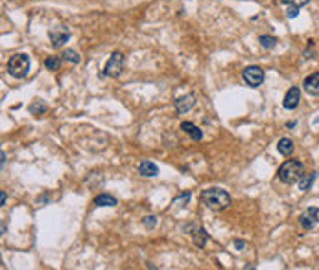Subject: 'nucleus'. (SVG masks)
Here are the masks:
<instances>
[{"instance_id": "f257e3e1", "label": "nucleus", "mask_w": 319, "mask_h": 270, "mask_svg": "<svg viewBox=\"0 0 319 270\" xmlns=\"http://www.w3.org/2000/svg\"><path fill=\"white\" fill-rule=\"evenodd\" d=\"M201 200L209 210H214V212H221L231 206V195L221 188L205 189L201 193Z\"/></svg>"}, {"instance_id": "f03ea898", "label": "nucleus", "mask_w": 319, "mask_h": 270, "mask_svg": "<svg viewBox=\"0 0 319 270\" xmlns=\"http://www.w3.org/2000/svg\"><path fill=\"white\" fill-rule=\"evenodd\" d=\"M302 175H304V164H302L301 160H286L277 171L279 180L282 184H288V186L299 182V179H301Z\"/></svg>"}, {"instance_id": "7ed1b4c3", "label": "nucleus", "mask_w": 319, "mask_h": 270, "mask_svg": "<svg viewBox=\"0 0 319 270\" xmlns=\"http://www.w3.org/2000/svg\"><path fill=\"white\" fill-rule=\"evenodd\" d=\"M30 70V57L26 54H15L13 57H9L8 61V74L15 79H22L26 77Z\"/></svg>"}, {"instance_id": "20e7f679", "label": "nucleus", "mask_w": 319, "mask_h": 270, "mask_svg": "<svg viewBox=\"0 0 319 270\" xmlns=\"http://www.w3.org/2000/svg\"><path fill=\"white\" fill-rule=\"evenodd\" d=\"M122 72H124V54L122 52H113L109 61H107V65L103 68V74L107 75V77L117 79V77H120Z\"/></svg>"}, {"instance_id": "39448f33", "label": "nucleus", "mask_w": 319, "mask_h": 270, "mask_svg": "<svg viewBox=\"0 0 319 270\" xmlns=\"http://www.w3.org/2000/svg\"><path fill=\"white\" fill-rule=\"evenodd\" d=\"M242 77H244V81L247 87H251V89H257V87H260L262 83H264V70H262L260 66L257 65H251L244 68V72H242Z\"/></svg>"}, {"instance_id": "423d86ee", "label": "nucleus", "mask_w": 319, "mask_h": 270, "mask_svg": "<svg viewBox=\"0 0 319 270\" xmlns=\"http://www.w3.org/2000/svg\"><path fill=\"white\" fill-rule=\"evenodd\" d=\"M48 37H50V42L54 48H61L70 39V32H68V28H65V26H58V28H52L50 32H48Z\"/></svg>"}, {"instance_id": "0eeeda50", "label": "nucleus", "mask_w": 319, "mask_h": 270, "mask_svg": "<svg viewBox=\"0 0 319 270\" xmlns=\"http://www.w3.org/2000/svg\"><path fill=\"white\" fill-rule=\"evenodd\" d=\"M299 222H301L302 228H306V230H312L314 226H318L319 224V208H306V210L301 213Z\"/></svg>"}, {"instance_id": "6e6552de", "label": "nucleus", "mask_w": 319, "mask_h": 270, "mask_svg": "<svg viewBox=\"0 0 319 270\" xmlns=\"http://www.w3.org/2000/svg\"><path fill=\"white\" fill-rule=\"evenodd\" d=\"M299 101H301V89L299 87H292L284 96V108L294 110V108L299 107Z\"/></svg>"}, {"instance_id": "1a4fd4ad", "label": "nucleus", "mask_w": 319, "mask_h": 270, "mask_svg": "<svg viewBox=\"0 0 319 270\" xmlns=\"http://www.w3.org/2000/svg\"><path fill=\"white\" fill-rule=\"evenodd\" d=\"M302 89L306 94H310V96H316L319 98V72L318 74H312L308 75L306 79H304V85H302Z\"/></svg>"}, {"instance_id": "9d476101", "label": "nucleus", "mask_w": 319, "mask_h": 270, "mask_svg": "<svg viewBox=\"0 0 319 270\" xmlns=\"http://www.w3.org/2000/svg\"><path fill=\"white\" fill-rule=\"evenodd\" d=\"M194 105H196V98L192 94H186V96H183V98H179L176 101V112L177 114H185Z\"/></svg>"}, {"instance_id": "9b49d317", "label": "nucleus", "mask_w": 319, "mask_h": 270, "mask_svg": "<svg viewBox=\"0 0 319 270\" xmlns=\"http://www.w3.org/2000/svg\"><path fill=\"white\" fill-rule=\"evenodd\" d=\"M181 131H185L188 136L192 140H196V142H199V140L203 138V131L199 129V127H196L192 122H183L181 123Z\"/></svg>"}, {"instance_id": "f8f14e48", "label": "nucleus", "mask_w": 319, "mask_h": 270, "mask_svg": "<svg viewBox=\"0 0 319 270\" xmlns=\"http://www.w3.org/2000/svg\"><path fill=\"white\" fill-rule=\"evenodd\" d=\"M318 175H319L318 171H312V173H306V175H302L301 179H299V182H297V184H299V189H301V191H310L312 184L316 182Z\"/></svg>"}, {"instance_id": "ddd939ff", "label": "nucleus", "mask_w": 319, "mask_h": 270, "mask_svg": "<svg viewBox=\"0 0 319 270\" xmlns=\"http://www.w3.org/2000/svg\"><path fill=\"white\" fill-rule=\"evenodd\" d=\"M294 140L290 138H280L277 144V151L280 153L282 156H292V153H294Z\"/></svg>"}, {"instance_id": "4468645a", "label": "nucleus", "mask_w": 319, "mask_h": 270, "mask_svg": "<svg viewBox=\"0 0 319 270\" xmlns=\"http://www.w3.org/2000/svg\"><path fill=\"white\" fill-rule=\"evenodd\" d=\"M139 173L142 177H155L159 173V167L153 164V162H150V160H144L142 164L139 165Z\"/></svg>"}, {"instance_id": "2eb2a0df", "label": "nucleus", "mask_w": 319, "mask_h": 270, "mask_svg": "<svg viewBox=\"0 0 319 270\" xmlns=\"http://www.w3.org/2000/svg\"><path fill=\"white\" fill-rule=\"evenodd\" d=\"M192 239H194V245L198 246V248H203V246L207 245V241H209V234H207L205 228H198L192 234Z\"/></svg>"}, {"instance_id": "dca6fc26", "label": "nucleus", "mask_w": 319, "mask_h": 270, "mask_svg": "<svg viewBox=\"0 0 319 270\" xmlns=\"http://www.w3.org/2000/svg\"><path fill=\"white\" fill-rule=\"evenodd\" d=\"M94 204L98 206V208H105V206H117L118 200L115 198L113 195H107V193H101L94 198Z\"/></svg>"}, {"instance_id": "f3484780", "label": "nucleus", "mask_w": 319, "mask_h": 270, "mask_svg": "<svg viewBox=\"0 0 319 270\" xmlns=\"http://www.w3.org/2000/svg\"><path fill=\"white\" fill-rule=\"evenodd\" d=\"M61 57L65 59V61H68V63H74V65H78V63H81V55L76 52V50H70L67 48L63 54H61Z\"/></svg>"}, {"instance_id": "a211bd4d", "label": "nucleus", "mask_w": 319, "mask_h": 270, "mask_svg": "<svg viewBox=\"0 0 319 270\" xmlns=\"http://www.w3.org/2000/svg\"><path fill=\"white\" fill-rule=\"evenodd\" d=\"M46 110H48V105H46L42 99H37V101H34V103L30 105V112H32V114L41 116V114H44Z\"/></svg>"}, {"instance_id": "6ab92c4d", "label": "nucleus", "mask_w": 319, "mask_h": 270, "mask_svg": "<svg viewBox=\"0 0 319 270\" xmlns=\"http://www.w3.org/2000/svg\"><path fill=\"white\" fill-rule=\"evenodd\" d=\"M259 42L262 44V48H266V50H271V48H275L277 46V39L275 37H271V35H260L259 37Z\"/></svg>"}, {"instance_id": "aec40b11", "label": "nucleus", "mask_w": 319, "mask_h": 270, "mask_svg": "<svg viewBox=\"0 0 319 270\" xmlns=\"http://www.w3.org/2000/svg\"><path fill=\"white\" fill-rule=\"evenodd\" d=\"M61 59L63 57H56V55H54V57H48L44 61V66H46L48 70H52V72H54V70H59V68H61Z\"/></svg>"}, {"instance_id": "412c9836", "label": "nucleus", "mask_w": 319, "mask_h": 270, "mask_svg": "<svg viewBox=\"0 0 319 270\" xmlns=\"http://www.w3.org/2000/svg\"><path fill=\"white\" fill-rule=\"evenodd\" d=\"M282 4H284L286 8H299L301 9L302 6H306L310 0H280Z\"/></svg>"}, {"instance_id": "4be33fe9", "label": "nucleus", "mask_w": 319, "mask_h": 270, "mask_svg": "<svg viewBox=\"0 0 319 270\" xmlns=\"http://www.w3.org/2000/svg\"><path fill=\"white\" fill-rule=\"evenodd\" d=\"M142 224L148 230H153L155 226H157V217H153V215H148V217H144V219H142Z\"/></svg>"}, {"instance_id": "5701e85b", "label": "nucleus", "mask_w": 319, "mask_h": 270, "mask_svg": "<svg viewBox=\"0 0 319 270\" xmlns=\"http://www.w3.org/2000/svg\"><path fill=\"white\" fill-rule=\"evenodd\" d=\"M188 200H190V193L186 191V193H181V195H179V197H176V198H174V204L183 206V204H186Z\"/></svg>"}, {"instance_id": "b1692460", "label": "nucleus", "mask_w": 319, "mask_h": 270, "mask_svg": "<svg viewBox=\"0 0 319 270\" xmlns=\"http://www.w3.org/2000/svg\"><path fill=\"white\" fill-rule=\"evenodd\" d=\"M299 15V8H286V17L288 18H295Z\"/></svg>"}, {"instance_id": "393cba45", "label": "nucleus", "mask_w": 319, "mask_h": 270, "mask_svg": "<svg viewBox=\"0 0 319 270\" xmlns=\"http://www.w3.org/2000/svg\"><path fill=\"white\" fill-rule=\"evenodd\" d=\"M312 50H314V41H308V48L304 52V57L306 59H312Z\"/></svg>"}, {"instance_id": "a878e982", "label": "nucleus", "mask_w": 319, "mask_h": 270, "mask_svg": "<svg viewBox=\"0 0 319 270\" xmlns=\"http://www.w3.org/2000/svg\"><path fill=\"white\" fill-rule=\"evenodd\" d=\"M235 246H236V250H244L245 243L242 241V239H235Z\"/></svg>"}, {"instance_id": "bb28decb", "label": "nucleus", "mask_w": 319, "mask_h": 270, "mask_svg": "<svg viewBox=\"0 0 319 270\" xmlns=\"http://www.w3.org/2000/svg\"><path fill=\"white\" fill-rule=\"evenodd\" d=\"M6 198H8L6 191H2V193H0V206H6Z\"/></svg>"}, {"instance_id": "cd10ccee", "label": "nucleus", "mask_w": 319, "mask_h": 270, "mask_svg": "<svg viewBox=\"0 0 319 270\" xmlns=\"http://www.w3.org/2000/svg\"><path fill=\"white\" fill-rule=\"evenodd\" d=\"M0 156H2V169H6V160H8V156H6V151H2V153H0Z\"/></svg>"}, {"instance_id": "c85d7f7f", "label": "nucleus", "mask_w": 319, "mask_h": 270, "mask_svg": "<svg viewBox=\"0 0 319 270\" xmlns=\"http://www.w3.org/2000/svg\"><path fill=\"white\" fill-rule=\"evenodd\" d=\"M286 127H288V129H294V127H295V122H290L288 125H286Z\"/></svg>"}]
</instances>
